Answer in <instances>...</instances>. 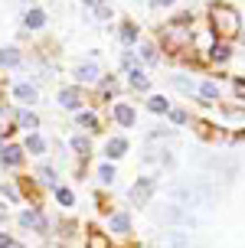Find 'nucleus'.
I'll use <instances>...</instances> for the list:
<instances>
[{"label":"nucleus","mask_w":245,"mask_h":248,"mask_svg":"<svg viewBox=\"0 0 245 248\" xmlns=\"http://www.w3.org/2000/svg\"><path fill=\"white\" fill-rule=\"evenodd\" d=\"M209 16H212V30L219 33V36H235L239 33V13L232 10V7H226V3H216L212 10H209Z\"/></svg>","instance_id":"obj_1"},{"label":"nucleus","mask_w":245,"mask_h":248,"mask_svg":"<svg viewBox=\"0 0 245 248\" xmlns=\"http://www.w3.org/2000/svg\"><path fill=\"white\" fill-rule=\"evenodd\" d=\"M160 219L170 225H183V229H190V225H196V219L190 216V209L186 206H167V209L160 212Z\"/></svg>","instance_id":"obj_2"},{"label":"nucleus","mask_w":245,"mask_h":248,"mask_svg":"<svg viewBox=\"0 0 245 248\" xmlns=\"http://www.w3.org/2000/svg\"><path fill=\"white\" fill-rule=\"evenodd\" d=\"M193 193H196V206H216V199H219V189L209 180H196Z\"/></svg>","instance_id":"obj_3"},{"label":"nucleus","mask_w":245,"mask_h":248,"mask_svg":"<svg viewBox=\"0 0 245 248\" xmlns=\"http://www.w3.org/2000/svg\"><path fill=\"white\" fill-rule=\"evenodd\" d=\"M154 189H157V183H154V180H147V176H144V180H137V183L131 186V199H134L137 206H144L147 199L154 196Z\"/></svg>","instance_id":"obj_4"},{"label":"nucleus","mask_w":245,"mask_h":248,"mask_svg":"<svg viewBox=\"0 0 245 248\" xmlns=\"http://www.w3.org/2000/svg\"><path fill=\"white\" fill-rule=\"evenodd\" d=\"M206 167L212 173H219L222 180H232V176L239 173V167H235V163H226V160H206Z\"/></svg>","instance_id":"obj_5"},{"label":"nucleus","mask_w":245,"mask_h":248,"mask_svg":"<svg viewBox=\"0 0 245 248\" xmlns=\"http://www.w3.org/2000/svg\"><path fill=\"white\" fill-rule=\"evenodd\" d=\"M59 105H62V108H79V105H82L79 88H62V92H59Z\"/></svg>","instance_id":"obj_6"},{"label":"nucleus","mask_w":245,"mask_h":248,"mask_svg":"<svg viewBox=\"0 0 245 248\" xmlns=\"http://www.w3.org/2000/svg\"><path fill=\"white\" fill-rule=\"evenodd\" d=\"M75 75H79V82H95L98 78V65L95 62H82V65L75 69Z\"/></svg>","instance_id":"obj_7"},{"label":"nucleus","mask_w":245,"mask_h":248,"mask_svg":"<svg viewBox=\"0 0 245 248\" xmlns=\"http://www.w3.org/2000/svg\"><path fill=\"white\" fill-rule=\"evenodd\" d=\"M20 225H23V229H33V225H36V229H46V219H43L39 212H23V216H20Z\"/></svg>","instance_id":"obj_8"},{"label":"nucleus","mask_w":245,"mask_h":248,"mask_svg":"<svg viewBox=\"0 0 245 248\" xmlns=\"http://www.w3.org/2000/svg\"><path fill=\"white\" fill-rule=\"evenodd\" d=\"M0 157H3L7 167H20V163H23V150H20V147H7Z\"/></svg>","instance_id":"obj_9"},{"label":"nucleus","mask_w":245,"mask_h":248,"mask_svg":"<svg viewBox=\"0 0 245 248\" xmlns=\"http://www.w3.org/2000/svg\"><path fill=\"white\" fill-rule=\"evenodd\" d=\"M124 150H128V140H124V137H111V140H108V157H111V160L121 157Z\"/></svg>","instance_id":"obj_10"},{"label":"nucleus","mask_w":245,"mask_h":248,"mask_svg":"<svg viewBox=\"0 0 245 248\" xmlns=\"http://www.w3.org/2000/svg\"><path fill=\"white\" fill-rule=\"evenodd\" d=\"M114 118H118L124 127H131V124H134V111H131L128 105H118V108H114Z\"/></svg>","instance_id":"obj_11"},{"label":"nucleus","mask_w":245,"mask_h":248,"mask_svg":"<svg viewBox=\"0 0 245 248\" xmlns=\"http://www.w3.org/2000/svg\"><path fill=\"white\" fill-rule=\"evenodd\" d=\"M20 62V52L13 49V46H3L0 49V65H16Z\"/></svg>","instance_id":"obj_12"},{"label":"nucleus","mask_w":245,"mask_h":248,"mask_svg":"<svg viewBox=\"0 0 245 248\" xmlns=\"http://www.w3.org/2000/svg\"><path fill=\"white\" fill-rule=\"evenodd\" d=\"M43 23H46V13L43 10H30L26 13V26H30V30H39Z\"/></svg>","instance_id":"obj_13"},{"label":"nucleus","mask_w":245,"mask_h":248,"mask_svg":"<svg viewBox=\"0 0 245 248\" xmlns=\"http://www.w3.org/2000/svg\"><path fill=\"white\" fill-rule=\"evenodd\" d=\"M13 95H16L20 101H36V88H33V85H16V88H13Z\"/></svg>","instance_id":"obj_14"},{"label":"nucleus","mask_w":245,"mask_h":248,"mask_svg":"<svg viewBox=\"0 0 245 248\" xmlns=\"http://www.w3.org/2000/svg\"><path fill=\"white\" fill-rule=\"evenodd\" d=\"M111 229H114V232H128V229H131V219H128L124 212H118V216L111 219Z\"/></svg>","instance_id":"obj_15"},{"label":"nucleus","mask_w":245,"mask_h":248,"mask_svg":"<svg viewBox=\"0 0 245 248\" xmlns=\"http://www.w3.org/2000/svg\"><path fill=\"white\" fill-rule=\"evenodd\" d=\"M167 245L170 248H190V242H186L183 232H170V235H167Z\"/></svg>","instance_id":"obj_16"},{"label":"nucleus","mask_w":245,"mask_h":248,"mask_svg":"<svg viewBox=\"0 0 245 248\" xmlns=\"http://www.w3.org/2000/svg\"><path fill=\"white\" fill-rule=\"evenodd\" d=\"M199 95H203V98H219V88H216V82H203V85H199Z\"/></svg>","instance_id":"obj_17"},{"label":"nucleus","mask_w":245,"mask_h":248,"mask_svg":"<svg viewBox=\"0 0 245 248\" xmlns=\"http://www.w3.org/2000/svg\"><path fill=\"white\" fill-rule=\"evenodd\" d=\"M26 150H33V154H43V150H46V140H43V137H36V134H30V140H26Z\"/></svg>","instance_id":"obj_18"},{"label":"nucleus","mask_w":245,"mask_h":248,"mask_svg":"<svg viewBox=\"0 0 245 248\" xmlns=\"http://www.w3.org/2000/svg\"><path fill=\"white\" fill-rule=\"evenodd\" d=\"M147 108H150V111H167V108H170V105H167V98H160V95H154V98L147 101Z\"/></svg>","instance_id":"obj_19"},{"label":"nucleus","mask_w":245,"mask_h":248,"mask_svg":"<svg viewBox=\"0 0 245 248\" xmlns=\"http://www.w3.org/2000/svg\"><path fill=\"white\" fill-rule=\"evenodd\" d=\"M88 248H108V238L101 235V232H92V238H88Z\"/></svg>","instance_id":"obj_20"},{"label":"nucleus","mask_w":245,"mask_h":248,"mask_svg":"<svg viewBox=\"0 0 245 248\" xmlns=\"http://www.w3.org/2000/svg\"><path fill=\"white\" fill-rule=\"evenodd\" d=\"M20 124H23L26 131H33V127H36V114H30V111H20Z\"/></svg>","instance_id":"obj_21"},{"label":"nucleus","mask_w":245,"mask_h":248,"mask_svg":"<svg viewBox=\"0 0 245 248\" xmlns=\"http://www.w3.org/2000/svg\"><path fill=\"white\" fill-rule=\"evenodd\" d=\"M95 114H92V111H82V114H79V127H95Z\"/></svg>","instance_id":"obj_22"},{"label":"nucleus","mask_w":245,"mask_h":248,"mask_svg":"<svg viewBox=\"0 0 245 248\" xmlns=\"http://www.w3.org/2000/svg\"><path fill=\"white\" fill-rule=\"evenodd\" d=\"M56 196H59V202H62V206H72V189H65V186H62V189H56Z\"/></svg>","instance_id":"obj_23"},{"label":"nucleus","mask_w":245,"mask_h":248,"mask_svg":"<svg viewBox=\"0 0 245 248\" xmlns=\"http://www.w3.org/2000/svg\"><path fill=\"white\" fill-rule=\"evenodd\" d=\"M98 180H101V183H111V180H114V167H108V163H105V167L98 170Z\"/></svg>","instance_id":"obj_24"},{"label":"nucleus","mask_w":245,"mask_h":248,"mask_svg":"<svg viewBox=\"0 0 245 248\" xmlns=\"http://www.w3.org/2000/svg\"><path fill=\"white\" fill-rule=\"evenodd\" d=\"M72 147L79 150L82 157H88V150H92V147H88V140H85V137H75V140H72Z\"/></svg>","instance_id":"obj_25"},{"label":"nucleus","mask_w":245,"mask_h":248,"mask_svg":"<svg viewBox=\"0 0 245 248\" xmlns=\"http://www.w3.org/2000/svg\"><path fill=\"white\" fill-rule=\"evenodd\" d=\"M212 59L226 62V59H229V49H226V46H212Z\"/></svg>","instance_id":"obj_26"},{"label":"nucleus","mask_w":245,"mask_h":248,"mask_svg":"<svg viewBox=\"0 0 245 248\" xmlns=\"http://www.w3.org/2000/svg\"><path fill=\"white\" fill-rule=\"evenodd\" d=\"M131 85H134L137 92H147V78L144 75H131Z\"/></svg>","instance_id":"obj_27"},{"label":"nucleus","mask_w":245,"mask_h":248,"mask_svg":"<svg viewBox=\"0 0 245 248\" xmlns=\"http://www.w3.org/2000/svg\"><path fill=\"white\" fill-rule=\"evenodd\" d=\"M134 36H137L134 26H124V30H121V39H124V43H134Z\"/></svg>","instance_id":"obj_28"},{"label":"nucleus","mask_w":245,"mask_h":248,"mask_svg":"<svg viewBox=\"0 0 245 248\" xmlns=\"http://www.w3.org/2000/svg\"><path fill=\"white\" fill-rule=\"evenodd\" d=\"M141 56H144L147 62H157V49H154V46H144V49H141Z\"/></svg>","instance_id":"obj_29"},{"label":"nucleus","mask_w":245,"mask_h":248,"mask_svg":"<svg viewBox=\"0 0 245 248\" xmlns=\"http://www.w3.org/2000/svg\"><path fill=\"white\" fill-rule=\"evenodd\" d=\"M39 176H43V183H56V173H52L49 167H43V170H39Z\"/></svg>","instance_id":"obj_30"},{"label":"nucleus","mask_w":245,"mask_h":248,"mask_svg":"<svg viewBox=\"0 0 245 248\" xmlns=\"http://www.w3.org/2000/svg\"><path fill=\"white\" fill-rule=\"evenodd\" d=\"M3 196H7V199H13V202H16V199H20V193H16L13 186H3Z\"/></svg>","instance_id":"obj_31"},{"label":"nucleus","mask_w":245,"mask_h":248,"mask_svg":"<svg viewBox=\"0 0 245 248\" xmlns=\"http://www.w3.org/2000/svg\"><path fill=\"white\" fill-rule=\"evenodd\" d=\"M101 88H105V92H114V88H118V82H114V78H105V85H101Z\"/></svg>","instance_id":"obj_32"},{"label":"nucleus","mask_w":245,"mask_h":248,"mask_svg":"<svg viewBox=\"0 0 245 248\" xmlns=\"http://www.w3.org/2000/svg\"><path fill=\"white\" fill-rule=\"evenodd\" d=\"M13 242H10V235H3V232H0V248H10Z\"/></svg>","instance_id":"obj_33"},{"label":"nucleus","mask_w":245,"mask_h":248,"mask_svg":"<svg viewBox=\"0 0 245 248\" xmlns=\"http://www.w3.org/2000/svg\"><path fill=\"white\" fill-rule=\"evenodd\" d=\"M235 92H239V95L245 98V82H242V78H235Z\"/></svg>","instance_id":"obj_34"},{"label":"nucleus","mask_w":245,"mask_h":248,"mask_svg":"<svg viewBox=\"0 0 245 248\" xmlns=\"http://www.w3.org/2000/svg\"><path fill=\"white\" fill-rule=\"evenodd\" d=\"M150 3H154V7H170L173 0H150Z\"/></svg>","instance_id":"obj_35"},{"label":"nucleus","mask_w":245,"mask_h":248,"mask_svg":"<svg viewBox=\"0 0 245 248\" xmlns=\"http://www.w3.org/2000/svg\"><path fill=\"white\" fill-rule=\"evenodd\" d=\"M88 7H101V3H105V0H85Z\"/></svg>","instance_id":"obj_36"},{"label":"nucleus","mask_w":245,"mask_h":248,"mask_svg":"<svg viewBox=\"0 0 245 248\" xmlns=\"http://www.w3.org/2000/svg\"><path fill=\"white\" fill-rule=\"evenodd\" d=\"M3 216H7V209H3V206H0V219H3Z\"/></svg>","instance_id":"obj_37"},{"label":"nucleus","mask_w":245,"mask_h":248,"mask_svg":"<svg viewBox=\"0 0 245 248\" xmlns=\"http://www.w3.org/2000/svg\"><path fill=\"white\" fill-rule=\"evenodd\" d=\"M16 248H20V245H16Z\"/></svg>","instance_id":"obj_38"}]
</instances>
